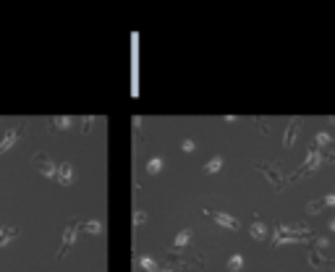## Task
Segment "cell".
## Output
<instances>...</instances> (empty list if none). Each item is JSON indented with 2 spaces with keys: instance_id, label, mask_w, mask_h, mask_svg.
Masks as SVG:
<instances>
[{
  "instance_id": "20",
  "label": "cell",
  "mask_w": 335,
  "mask_h": 272,
  "mask_svg": "<svg viewBox=\"0 0 335 272\" xmlns=\"http://www.w3.org/2000/svg\"><path fill=\"white\" fill-rule=\"evenodd\" d=\"M314 144H317V147H330V144H335V141L330 139V134H325V131H320L317 136H314Z\"/></svg>"
},
{
  "instance_id": "15",
  "label": "cell",
  "mask_w": 335,
  "mask_h": 272,
  "mask_svg": "<svg viewBox=\"0 0 335 272\" xmlns=\"http://www.w3.org/2000/svg\"><path fill=\"white\" fill-rule=\"evenodd\" d=\"M144 170H147V176H157V173L163 170V157H150L147 165H144Z\"/></svg>"
},
{
  "instance_id": "17",
  "label": "cell",
  "mask_w": 335,
  "mask_h": 272,
  "mask_svg": "<svg viewBox=\"0 0 335 272\" xmlns=\"http://www.w3.org/2000/svg\"><path fill=\"white\" fill-rule=\"evenodd\" d=\"M18 236V228H0V246H5L11 238Z\"/></svg>"
},
{
  "instance_id": "22",
  "label": "cell",
  "mask_w": 335,
  "mask_h": 272,
  "mask_svg": "<svg viewBox=\"0 0 335 272\" xmlns=\"http://www.w3.org/2000/svg\"><path fill=\"white\" fill-rule=\"evenodd\" d=\"M144 223H147V212L144 210H137V212H134V225L139 228V225H144Z\"/></svg>"
},
{
  "instance_id": "19",
  "label": "cell",
  "mask_w": 335,
  "mask_h": 272,
  "mask_svg": "<svg viewBox=\"0 0 335 272\" xmlns=\"http://www.w3.org/2000/svg\"><path fill=\"white\" fill-rule=\"evenodd\" d=\"M241 267H244V257H241V254H233V257L228 259V270H230V272H238Z\"/></svg>"
},
{
  "instance_id": "10",
  "label": "cell",
  "mask_w": 335,
  "mask_h": 272,
  "mask_svg": "<svg viewBox=\"0 0 335 272\" xmlns=\"http://www.w3.org/2000/svg\"><path fill=\"white\" fill-rule=\"evenodd\" d=\"M249 236L254 238V241H267V225L259 223V220H254V223L249 225Z\"/></svg>"
},
{
  "instance_id": "29",
  "label": "cell",
  "mask_w": 335,
  "mask_h": 272,
  "mask_svg": "<svg viewBox=\"0 0 335 272\" xmlns=\"http://www.w3.org/2000/svg\"><path fill=\"white\" fill-rule=\"evenodd\" d=\"M330 123H333V126H335V115H333V118H330Z\"/></svg>"
},
{
  "instance_id": "27",
  "label": "cell",
  "mask_w": 335,
  "mask_h": 272,
  "mask_svg": "<svg viewBox=\"0 0 335 272\" xmlns=\"http://www.w3.org/2000/svg\"><path fill=\"white\" fill-rule=\"evenodd\" d=\"M327 228H330V230H333V233H335V217H333V220H330V223H327Z\"/></svg>"
},
{
  "instance_id": "23",
  "label": "cell",
  "mask_w": 335,
  "mask_h": 272,
  "mask_svg": "<svg viewBox=\"0 0 335 272\" xmlns=\"http://www.w3.org/2000/svg\"><path fill=\"white\" fill-rule=\"evenodd\" d=\"M314 243H317V249H314V251H325V249H330V241H327V238H314Z\"/></svg>"
},
{
  "instance_id": "25",
  "label": "cell",
  "mask_w": 335,
  "mask_h": 272,
  "mask_svg": "<svg viewBox=\"0 0 335 272\" xmlns=\"http://www.w3.org/2000/svg\"><path fill=\"white\" fill-rule=\"evenodd\" d=\"M322 204H327V207H335V194H327V196L322 199Z\"/></svg>"
},
{
  "instance_id": "30",
  "label": "cell",
  "mask_w": 335,
  "mask_h": 272,
  "mask_svg": "<svg viewBox=\"0 0 335 272\" xmlns=\"http://www.w3.org/2000/svg\"><path fill=\"white\" fill-rule=\"evenodd\" d=\"M333 272H335V270H333Z\"/></svg>"
},
{
  "instance_id": "6",
  "label": "cell",
  "mask_w": 335,
  "mask_h": 272,
  "mask_svg": "<svg viewBox=\"0 0 335 272\" xmlns=\"http://www.w3.org/2000/svg\"><path fill=\"white\" fill-rule=\"evenodd\" d=\"M322 165V152L320 150H309V154H306V163H304V167H301L299 173H293L291 178H301V176H306V173H312V170H317V167Z\"/></svg>"
},
{
  "instance_id": "8",
  "label": "cell",
  "mask_w": 335,
  "mask_h": 272,
  "mask_svg": "<svg viewBox=\"0 0 335 272\" xmlns=\"http://www.w3.org/2000/svg\"><path fill=\"white\" fill-rule=\"evenodd\" d=\"M55 181H58L61 186H71V181H74V165H68V163H61V165H58Z\"/></svg>"
},
{
  "instance_id": "21",
  "label": "cell",
  "mask_w": 335,
  "mask_h": 272,
  "mask_svg": "<svg viewBox=\"0 0 335 272\" xmlns=\"http://www.w3.org/2000/svg\"><path fill=\"white\" fill-rule=\"evenodd\" d=\"M322 207H325V204H322V199H312V202L306 204V215H320Z\"/></svg>"
},
{
  "instance_id": "4",
  "label": "cell",
  "mask_w": 335,
  "mask_h": 272,
  "mask_svg": "<svg viewBox=\"0 0 335 272\" xmlns=\"http://www.w3.org/2000/svg\"><path fill=\"white\" fill-rule=\"evenodd\" d=\"M76 236H79V223H68L66 230H63V243H61V251H58V259H63L71 251V246H74Z\"/></svg>"
},
{
  "instance_id": "2",
  "label": "cell",
  "mask_w": 335,
  "mask_h": 272,
  "mask_svg": "<svg viewBox=\"0 0 335 272\" xmlns=\"http://www.w3.org/2000/svg\"><path fill=\"white\" fill-rule=\"evenodd\" d=\"M257 170L265 173V178L273 181V186H278V191L286 189V176H283L280 163H273V167H270V163H257Z\"/></svg>"
},
{
  "instance_id": "16",
  "label": "cell",
  "mask_w": 335,
  "mask_h": 272,
  "mask_svg": "<svg viewBox=\"0 0 335 272\" xmlns=\"http://www.w3.org/2000/svg\"><path fill=\"white\" fill-rule=\"evenodd\" d=\"M139 267L141 270H147V272H157L160 267H157V262H154L152 257H139Z\"/></svg>"
},
{
  "instance_id": "3",
  "label": "cell",
  "mask_w": 335,
  "mask_h": 272,
  "mask_svg": "<svg viewBox=\"0 0 335 272\" xmlns=\"http://www.w3.org/2000/svg\"><path fill=\"white\" fill-rule=\"evenodd\" d=\"M31 165H34V167L42 173L45 178L55 181V170H58V165H55L53 160L47 157V154H34V160H31Z\"/></svg>"
},
{
  "instance_id": "12",
  "label": "cell",
  "mask_w": 335,
  "mask_h": 272,
  "mask_svg": "<svg viewBox=\"0 0 335 272\" xmlns=\"http://www.w3.org/2000/svg\"><path fill=\"white\" fill-rule=\"evenodd\" d=\"M71 126H74V118H68V115H58V118L50 121V128H53V131H66Z\"/></svg>"
},
{
  "instance_id": "14",
  "label": "cell",
  "mask_w": 335,
  "mask_h": 272,
  "mask_svg": "<svg viewBox=\"0 0 335 272\" xmlns=\"http://www.w3.org/2000/svg\"><path fill=\"white\" fill-rule=\"evenodd\" d=\"M220 167H223V154H215V157L202 167V173H204V176H212V173H217Z\"/></svg>"
},
{
  "instance_id": "28",
  "label": "cell",
  "mask_w": 335,
  "mask_h": 272,
  "mask_svg": "<svg viewBox=\"0 0 335 272\" xmlns=\"http://www.w3.org/2000/svg\"><path fill=\"white\" fill-rule=\"evenodd\" d=\"M157 272H173V267H160Z\"/></svg>"
},
{
  "instance_id": "13",
  "label": "cell",
  "mask_w": 335,
  "mask_h": 272,
  "mask_svg": "<svg viewBox=\"0 0 335 272\" xmlns=\"http://www.w3.org/2000/svg\"><path fill=\"white\" fill-rule=\"evenodd\" d=\"M79 230L89 233V236H100V233H102V223H100V220H87V223L79 225Z\"/></svg>"
},
{
  "instance_id": "26",
  "label": "cell",
  "mask_w": 335,
  "mask_h": 272,
  "mask_svg": "<svg viewBox=\"0 0 335 272\" xmlns=\"http://www.w3.org/2000/svg\"><path fill=\"white\" fill-rule=\"evenodd\" d=\"M89 126H92V118H84V126H81V128H84V134L89 131Z\"/></svg>"
},
{
  "instance_id": "18",
  "label": "cell",
  "mask_w": 335,
  "mask_h": 272,
  "mask_svg": "<svg viewBox=\"0 0 335 272\" xmlns=\"http://www.w3.org/2000/svg\"><path fill=\"white\" fill-rule=\"evenodd\" d=\"M309 262H312L314 267H325V264H327V259L322 257L320 251H314V249H312V251H309Z\"/></svg>"
},
{
  "instance_id": "11",
  "label": "cell",
  "mask_w": 335,
  "mask_h": 272,
  "mask_svg": "<svg viewBox=\"0 0 335 272\" xmlns=\"http://www.w3.org/2000/svg\"><path fill=\"white\" fill-rule=\"evenodd\" d=\"M189 241H191V228H183L176 236V241H173V251H183L186 246H189Z\"/></svg>"
},
{
  "instance_id": "1",
  "label": "cell",
  "mask_w": 335,
  "mask_h": 272,
  "mask_svg": "<svg viewBox=\"0 0 335 272\" xmlns=\"http://www.w3.org/2000/svg\"><path fill=\"white\" fill-rule=\"evenodd\" d=\"M312 241V230L304 223H293V225H278L273 233V249H278L283 243H304Z\"/></svg>"
},
{
  "instance_id": "7",
  "label": "cell",
  "mask_w": 335,
  "mask_h": 272,
  "mask_svg": "<svg viewBox=\"0 0 335 272\" xmlns=\"http://www.w3.org/2000/svg\"><path fill=\"white\" fill-rule=\"evenodd\" d=\"M299 131H301V118L288 121L286 134H283V147H293V141H296V136H299Z\"/></svg>"
},
{
  "instance_id": "24",
  "label": "cell",
  "mask_w": 335,
  "mask_h": 272,
  "mask_svg": "<svg viewBox=\"0 0 335 272\" xmlns=\"http://www.w3.org/2000/svg\"><path fill=\"white\" fill-rule=\"evenodd\" d=\"M194 147H197V144H194L191 139H183V141H181V150H183V152H194Z\"/></svg>"
},
{
  "instance_id": "9",
  "label": "cell",
  "mask_w": 335,
  "mask_h": 272,
  "mask_svg": "<svg viewBox=\"0 0 335 272\" xmlns=\"http://www.w3.org/2000/svg\"><path fill=\"white\" fill-rule=\"evenodd\" d=\"M18 136H21V126L14 128V131H8V134L3 136V141H0V157H3V154H5V152L11 150V147L16 144V141H18Z\"/></svg>"
},
{
  "instance_id": "5",
  "label": "cell",
  "mask_w": 335,
  "mask_h": 272,
  "mask_svg": "<svg viewBox=\"0 0 335 272\" xmlns=\"http://www.w3.org/2000/svg\"><path fill=\"white\" fill-rule=\"evenodd\" d=\"M204 212H207V215H210L212 220H215L217 225H223V228H228V230H238V228H241V225H238V220H236L233 215H228V212L210 210V207H207V210H204Z\"/></svg>"
}]
</instances>
